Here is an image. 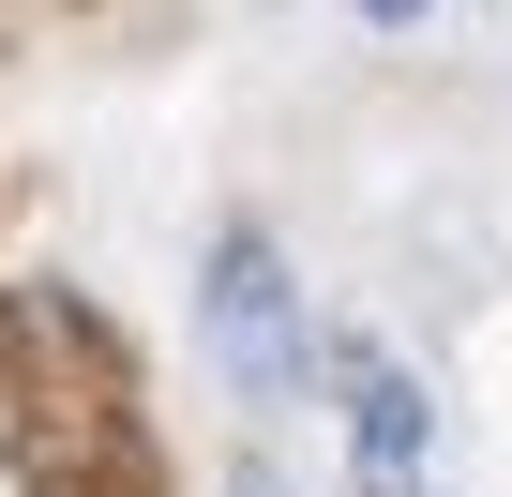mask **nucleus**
Instances as JSON below:
<instances>
[{"label": "nucleus", "mask_w": 512, "mask_h": 497, "mask_svg": "<svg viewBox=\"0 0 512 497\" xmlns=\"http://www.w3.org/2000/svg\"><path fill=\"white\" fill-rule=\"evenodd\" d=\"M196 332H211V362L256 392V407H287L302 377H317V332H302V272L272 257L256 226H226L211 241V287H196Z\"/></svg>", "instance_id": "nucleus-1"}, {"label": "nucleus", "mask_w": 512, "mask_h": 497, "mask_svg": "<svg viewBox=\"0 0 512 497\" xmlns=\"http://www.w3.org/2000/svg\"><path fill=\"white\" fill-rule=\"evenodd\" d=\"M422 392H407V362H347V452H362V482L377 497H422Z\"/></svg>", "instance_id": "nucleus-2"}, {"label": "nucleus", "mask_w": 512, "mask_h": 497, "mask_svg": "<svg viewBox=\"0 0 512 497\" xmlns=\"http://www.w3.org/2000/svg\"><path fill=\"white\" fill-rule=\"evenodd\" d=\"M362 16H377V31H407V16H422V0H362Z\"/></svg>", "instance_id": "nucleus-3"}]
</instances>
